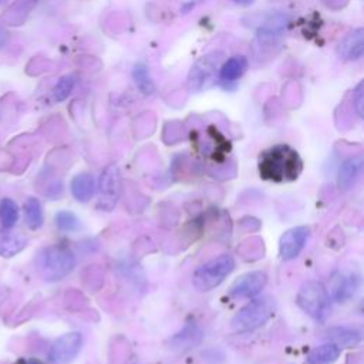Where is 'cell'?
Returning a JSON list of instances; mask_svg holds the SVG:
<instances>
[{
  "label": "cell",
  "mask_w": 364,
  "mask_h": 364,
  "mask_svg": "<svg viewBox=\"0 0 364 364\" xmlns=\"http://www.w3.org/2000/svg\"><path fill=\"white\" fill-rule=\"evenodd\" d=\"M276 311V300L270 296H263L250 300L232 318V328L236 333L253 331L263 327Z\"/></svg>",
  "instance_id": "cell-2"
},
{
  "label": "cell",
  "mask_w": 364,
  "mask_h": 364,
  "mask_svg": "<svg viewBox=\"0 0 364 364\" xmlns=\"http://www.w3.org/2000/svg\"><path fill=\"white\" fill-rule=\"evenodd\" d=\"M233 270V256L223 253L200 264L192 274V283L199 291H209L218 287Z\"/></svg>",
  "instance_id": "cell-5"
},
{
  "label": "cell",
  "mask_w": 364,
  "mask_h": 364,
  "mask_svg": "<svg viewBox=\"0 0 364 364\" xmlns=\"http://www.w3.org/2000/svg\"><path fill=\"white\" fill-rule=\"evenodd\" d=\"M37 266L46 280H61L74 269L75 256L73 250L64 245H51L40 252Z\"/></svg>",
  "instance_id": "cell-3"
},
{
  "label": "cell",
  "mask_w": 364,
  "mask_h": 364,
  "mask_svg": "<svg viewBox=\"0 0 364 364\" xmlns=\"http://www.w3.org/2000/svg\"><path fill=\"white\" fill-rule=\"evenodd\" d=\"M247 68V60L243 55H232L219 68V80L222 82H235L239 80Z\"/></svg>",
  "instance_id": "cell-16"
},
{
  "label": "cell",
  "mask_w": 364,
  "mask_h": 364,
  "mask_svg": "<svg viewBox=\"0 0 364 364\" xmlns=\"http://www.w3.org/2000/svg\"><path fill=\"white\" fill-rule=\"evenodd\" d=\"M266 283L267 276L264 272H249L233 282V284L229 289V294L233 299H252L264 289Z\"/></svg>",
  "instance_id": "cell-9"
},
{
  "label": "cell",
  "mask_w": 364,
  "mask_h": 364,
  "mask_svg": "<svg viewBox=\"0 0 364 364\" xmlns=\"http://www.w3.org/2000/svg\"><path fill=\"white\" fill-rule=\"evenodd\" d=\"M24 220L27 226L33 230L43 226L44 215H43V206L38 199L28 198L24 203Z\"/></svg>",
  "instance_id": "cell-20"
},
{
  "label": "cell",
  "mask_w": 364,
  "mask_h": 364,
  "mask_svg": "<svg viewBox=\"0 0 364 364\" xmlns=\"http://www.w3.org/2000/svg\"><path fill=\"white\" fill-rule=\"evenodd\" d=\"M7 0H0V4H3V3H6Z\"/></svg>",
  "instance_id": "cell-29"
},
{
  "label": "cell",
  "mask_w": 364,
  "mask_h": 364,
  "mask_svg": "<svg viewBox=\"0 0 364 364\" xmlns=\"http://www.w3.org/2000/svg\"><path fill=\"white\" fill-rule=\"evenodd\" d=\"M328 340L338 347L355 346L361 340V333L351 327H333L328 330Z\"/></svg>",
  "instance_id": "cell-19"
},
{
  "label": "cell",
  "mask_w": 364,
  "mask_h": 364,
  "mask_svg": "<svg viewBox=\"0 0 364 364\" xmlns=\"http://www.w3.org/2000/svg\"><path fill=\"white\" fill-rule=\"evenodd\" d=\"M353 102H354V108L355 112L358 114V117H363V102H364V92H363V81H360L357 84V87L354 88V94H353Z\"/></svg>",
  "instance_id": "cell-25"
},
{
  "label": "cell",
  "mask_w": 364,
  "mask_h": 364,
  "mask_svg": "<svg viewBox=\"0 0 364 364\" xmlns=\"http://www.w3.org/2000/svg\"><path fill=\"white\" fill-rule=\"evenodd\" d=\"M340 351L341 348L337 344L331 341L324 343L310 351L306 358V364H333L338 358Z\"/></svg>",
  "instance_id": "cell-18"
},
{
  "label": "cell",
  "mask_w": 364,
  "mask_h": 364,
  "mask_svg": "<svg viewBox=\"0 0 364 364\" xmlns=\"http://www.w3.org/2000/svg\"><path fill=\"white\" fill-rule=\"evenodd\" d=\"M257 168L262 179L284 183L300 176L303 161L294 148L287 144H277L260 154Z\"/></svg>",
  "instance_id": "cell-1"
},
{
  "label": "cell",
  "mask_w": 364,
  "mask_h": 364,
  "mask_svg": "<svg viewBox=\"0 0 364 364\" xmlns=\"http://www.w3.org/2000/svg\"><path fill=\"white\" fill-rule=\"evenodd\" d=\"M236 4H239V6H250L255 0H233Z\"/></svg>",
  "instance_id": "cell-28"
},
{
  "label": "cell",
  "mask_w": 364,
  "mask_h": 364,
  "mask_svg": "<svg viewBox=\"0 0 364 364\" xmlns=\"http://www.w3.org/2000/svg\"><path fill=\"white\" fill-rule=\"evenodd\" d=\"M18 219V206L10 199L4 198L0 202V223L3 228H13Z\"/></svg>",
  "instance_id": "cell-22"
},
{
  "label": "cell",
  "mask_w": 364,
  "mask_h": 364,
  "mask_svg": "<svg viewBox=\"0 0 364 364\" xmlns=\"http://www.w3.org/2000/svg\"><path fill=\"white\" fill-rule=\"evenodd\" d=\"M310 229L307 226H294L286 230L279 240V255L283 260H291L306 245Z\"/></svg>",
  "instance_id": "cell-11"
},
{
  "label": "cell",
  "mask_w": 364,
  "mask_h": 364,
  "mask_svg": "<svg viewBox=\"0 0 364 364\" xmlns=\"http://www.w3.org/2000/svg\"><path fill=\"white\" fill-rule=\"evenodd\" d=\"M14 364H46V363H43L41 360H38V358H34V357H30V358H18Z\"/></svg>",
  "instance_id": "cell-27"
},
{
  "label": "cell",
  "mask_w": 364,
  "mask_h": 364,
  "mask_svg": "<svg viewBox=\"0 0 364 364\" xmlns=\"http://www.w3.org/2000/svg\"><path fill=\"white\" fill-rule=\"evenodd\" d=\"M10 38V33L7 31V28L3 26V23L0 21V47L6 46L7 41Z\"/></svg>",
  "instance_id": "cell-26"
},
{
  "label": "cell",
  "mask_w": 364,
  "mask_h": 364,
  "mask_svg": "<svg viewBox=\"0 0 364 364\" xmlns=\"http://www.w3.org/2000/svg\"><path fill=\"white\" fill-rule=\"evenodd\" d=\"M55 226L63 232H74L80 229V219L70 210H60L55 218Z\"/></svg>",
  "instance_id": "cell-23"
},
{
  "label": "cell",
  "mask_w": 364,
  "mask_h": 364,
  "mask_svg": "<svg viewBox=\"0 0 364 364\" xmlns=\"http://www.w3.org/2000/svg\"><path fill=\"white\" fill-rule=\"evenodd\" d=\"M223 53L212 51L199 58L188 74V88L191 91H202L216 82Z\"/></svg>",
  "instance_id": "cell-6"
},
{
  "label": "cell",
  "mask_w": 364,
  "mask_h": 364,
  "mask_svg": "<svg viewBox=\"0 0 364 364\" xmlns=\"http://www.w3.org/2000/svg\"><path fill=\"white\" fill-rule=\"evenodd\" d=\"M203 338V330L196 321H186L185 326L171 336L166 341L169 350L176 353H185L200 344Z\"/></svg>",
  "instance_id": "cell-10"
},
{
  "label": "cell",
  "mask_w": 364,
  "mask_h": 364,
  "mask_svg": "<svg viewBox=\"0 0 364 364\" xmlns=\"http://www.w3.org/2000/svg\"><path fill=\"white\" fill-rule=\"evenodd\" d=\"M82 346V336L78 331H71L60 336L50 346L47 358L50 364H70Z\"/></svg>",
  "instance_id": "cell-8"
},
{
  "label": "cell",
  "mask_w": 364,
  "mask_h": 364,
  "mask_svg": "<svg viewBox=\"0 0 364 364\" xmlns=\"http://www.w3.org/2000/svg\"><path fill=\"white\" fill-rule=\"evenodd\" d=\"M361 171H363V156L361 155L347 158L338 169V176H337L338 188L341 191H348L358 179Z\"/></svg>",
  "instance_id": "cell-14"
},
{
  "label": "cell",
  "mask_w": 364,
  "mask_h": 364,
  "mask_svg": "<svg viewBox=\"0 0 364 364\" xmlns=\"http://www.w3.org/2000/svg\"><path fill=\"white\" fill-rule=\"evenodd\" d=\"M336 53L340 58L347 61L361 58L364 53V28L357 27L348 34H346L337 44Z\"/></svg>",
  "instance_id": "cell-12"
},
{
  "label": "cell",
  "mask_w": 364,
  "mask_h": 364,
  "mask_svg": "<svg viewBox=\"0 0 364 364\" xmlns=\"http://www.w3.org/2000/svg\"><path fill=\"white\" fill-rule=\"evenodd\" d=\"M357 289H358V277L354 273L338 272L333 276L330 291L336 301L346 303L355 294Z\"/></svg>",
  "instance_id": "cell-13"
},
{
  "label": "cell",
  "mask_w": 364,
  "mask_h": 364,
  "mask_svg": "<svg viewBox=\"0 0 364 364\" xmlns=\"http://www.w3.org/2000/svg\"><path fill=\"white\" fill-rule=\"evenodd\" d=\"M98 202L97 206L101 210L111 212L121 193V176H119V169L117 165L111 164L105 166V169L101 172V176L98 179Z\"/></svg>",
  "instance_id": "cell-7"
},
{
  "label": "cell",
  "mask_w": 364,
  "mask_h": 364,
  "mask_svg": "<svg viewBox=\"0 0 364 364\" xmlns=\"http://www.w3.org/2000/svg\"><path fill=\"white\" fill-rule=\"evenodd\" d=\"M27 245V237L11 228L0 229V256L13 257L20 253Z\"/></svg>",
  "instance_id": "cell-15"
},
{
  "label": "cell",
  "mask_w": 364,
  "mask_h": 364,
  "mask_svg": "<svg viewBox=\"0 0 364 364\" xmlns=\"http://www.w3.org/2000/svg\"><path fill=\"white\" fill-rule=\"evenodd\" d=\"M296 303L303 313L313 320L323 323L330 313V296L323 283L309 280L297 291Z\"/></svg>",
  "instance_id": "cell-4"
},
{
  "label": "cell",
  "mask_w": 364,
  "mask_h": 364,
  "mask_svg": "<svg viewBox=\"0 0 364 364\" xmlns=\"http://www.w3.org/2000/svg\"><path fill=\"white\" fill-rule=\"evenodd\" d=\"M132 78H134V82H135L136 88L141 91V94H144V95H152L154 94L155 85H154V81L149 75L148 67L145 64L138 63V64L134 65Z\"/></svg>",
  "instance_id": "cell-21"
},
{
  "label": "cell",
  "mask_w": 364,
  "mask_h": 364,
  "mask_svg": "<svg viewBox=\"0 0 364 364\" xmlns=\"http://www.w3.org/2000/svg\"><path fill=\"white\" fill-rule=\"evenodd\" d=\"M75 85V78L74 75H63L57 84L54 85V90H53V95H54V100L55 101H64L65 98H68V95L71 94L73 88Z\"/></svg>",
  "instance_id": "cell-24"
},
{
  "label": "cell",
  "mask_w": 364,
  "mask_h": 364,
  "mask_svg": "<svg viewBox=\"0 0 364 364\" xmlns=\"http://www.w3.org/2000/svg\"><path fill=\"white\" fill-rule=\"evenodd\" d=\"M95 192L94 176L88 172L75 175L71 181V193L78 202H88Z\"/></svg>",
  "instance_id": "cell-17"
}]
</instances>
